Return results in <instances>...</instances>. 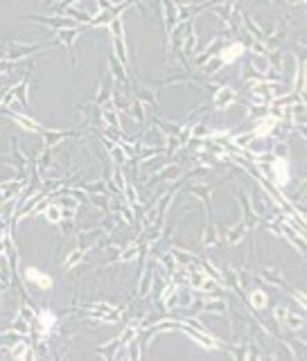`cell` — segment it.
Listing matches in <instances>:
<instances>
[{"label": "cell", "instance_id": "1", "mask_svg": "<svg viewBox=\"0 0 307 361\" xmlns=\"http://www.w3.org/2000/svg\"><path fill=\"white\" fill-rule=\"evenodd\" d=\"M41 21H46L48 25L52 27H61V25H70V21H57V18H41Z\"/></svg>", "mask_w": 307, "mask_h": 361}]
</instances>
